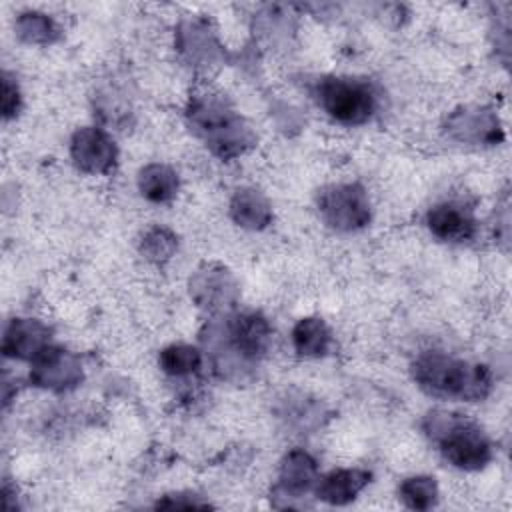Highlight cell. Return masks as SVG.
Here are the masks:
<instances>
[{"label":"cell","instance_id":"ba28073f","mask_svg":"<svg viewBox=\"0 0 512 512\" xmlns=\"http://www.w3.org/2000/svg\"><path fill=\"white\" fill-rule=\"evenodd\" d=\"M426 226L438 240L444 242H464L476 232V218L472 208L462 202H442L428 210Z\"/></svg>","mask_w":512,"mask_h":512},{"label":"cell","instance_id":"d6986e66","mask_svg":"<svg viewBox=\"0 0 512 512\" xmlns=\"http://www.w3.org/2000/svg\"><path fill=\"white\" fill-rule=\"evenodd\" d=\"M398 494L408 508L428 510L438 502V484L432 476H410L400 484Z\"/></svg>","mask_w":512,"mask_h":512},{"label":"cell","instance_id":"3957f363","mask_svg":"<svg viewBox=\"0 0 512 512\" xmlns=\"http://www.w3.org/2000/svg\"><path fill=\"white\" fill-rule=\"evenodd\" d=\"M192 126L204 134L208 146L220 158H232L240 154L254 140L252 132L244 126L222 98L204 94L194 98L188 108Z\"/></svg>","mask_w":512,"mask_h":512},{"label":"cell","instance_id":"8fae6325","mask_svg":"<svg viewBox=\"0 0 512 512\" xmlns=\"http://www.w3.org/2000/svg\"><path fill=\"white\" fill-rule=\"evenodd\" d=\"M370 478L372 474L362 468L332 470L330 474L318 480L316 496L332 506H344L352 502L368 486Z\"/></svg>","mask_w":512,"mask_h":512},{"label":"cell","instance_id":"e0dca14e","mask_svg":"<svg viewBox=\"0 0 512 512\" xmlns=\"http://www.w3.org/2000/svg\"><path fill=\"white\" fill-rule=\"evenodd\" d=\"M16 34L28 44H50L58 38L60 30L50 16L42 12H24L16 20Z\"/></svg>","mask_w":512,"mask_h":512},{"label":"cell","instance_id":"ac0fdd59","mask_svg":"<svg viewBox=\"0 0 512 512\" xmlns=\"http://www.w3.org/2000/svg\"><path fill=\"white\" fill-rule=\"evenodd\" d=\"M160 368L170 376H186L200 368L202 354L190 344H170L158 356Z\"/></svg>","mask_w":512,"mask_h":512},{"label":"cell","instance_id":"7c38bea8","mask_svg":"<svg viewBox=\"0 0 512 512\" xmlns=\"http://www.w3.org/2000/svg\"><path fill=\"white\" fill-rule=\"evenodd\" d=\"M316 482H318L316 460L300 448L290 450L284 456L282 464H280V484H278V488L290 498H300Z\"/></svg>","mask_w":512,"mask_h":512},{"label":"cell","instance_id":"6da1fadb","mask_svg":"<svg viewBox=\"0 0 512 512\" xmlns=\"http://www.w3.org/2000/svg\"><path fill=\"white\" fill-rule=\"evenodd\" d=\"M416 384L430 396L476 402L488 396L492 374L482 364L452 358L444 352H424L412 364Z\"/></svg>","mask_w":512,"mask_h":512},{"label":"cell","instance_id":"5bb4252c","mask_svg":"<svg viewBox=\"0 0 512 512\" xmlns=\"http://www.w3.org/2000/svg\"><path fill=\"white\" fill-rule=\"evenodd\" d=\"M330 342H332L330 328L318 316L300 318L292 328L294 350L304 358H320L328 354Z\"/></svg>","mask_w":512,"mask_h":512},{"label":"cell","instance_id":"2e32d148","mask_svg":"<svg viewBox=\"0 0 512 512\" xmlns=\"http://www.w3.org/2000/svg\"><path fill=\"white\" fill-rule=\"evenodd\" d=\"M450 130L460 140H474V142H496L498 122L490 112H458L450 118Z\"/></svg>","mask_w":512,"mask_h":512},{"label":"cell","instance_id":"9a60e30c","mask_svg":"<svg viewBox=\"0 0 512 512\" xmlns=\"http://www.w3.org/2000/svg\"><path fill=\"white\" fill-rule=\"evenodd\" d=\"M138 190L150 202H170L178 192V174L166 164H148L138 174Z\"/></svg>","mask_w":512,"mask_h":512},{"label":"cell","instance_id":"ffe728a7","mask_svg":"<svg viewBox=\"0 0 512 512\" xmlns=\"http://www.w3.org/2000/svg\"><path fill=\"white\" fill-rule=\"evenodd\" d=\"M176 248H178L176 236L168 228H160V226L148 230L140 242V252L152 262L170 260Z\"/></svg>","mask_w":512,"mask_h":512},{"label":"cell","instance_id":"52a82bcc","mask_svg":"<svg viewBox=\"0 0 512 512\" xmlns=\"http://www.w3.org/2000/svg\"><path fill=\"white\" fill-rule=\"evenodd\" d=\"M80 380L82 370L78 358L62 348L50 344L32 360L30 382L34 386L62 392L74 388Z\"/></svg>","mask_w":512,"mask_h":512},{"label":"cell","instance_id":"8992f818","mask_svg":"<svg viewBox=\"0 0 512 512\" xmlns=\"http://www.w3.org/2000/svg\"><path fill=\"white\" fill-rule=\"evenodd\" d=\"M70 156L78 170L86 174H108L118 158L114 140L100 128L86 126L74 132Z\"/></svg>","mask_w":512,"mask_h":512},{"label":"cell","instance_id":"7a4b0ae2","mask_svg":"<svg viewBox=\"0 0 512 512\" xmlns=\"http://www.w3.org/2000/svg\"><path fill=\"white\" fill-rule=\"evenodd\" d=\"M424 432L438 442L444 460L460 470H480L492 460V446L482 428L460 414L434 410L424 420Z\"/></svg>","mask_w":512,"mask_h":512},{"label":"cell","instance_id":"4fadbf2b","mask_svg":"<svg viewBox=\"0 0 512 512\" xmlns=\"http://www.w3.org/2000/svg\"><path fill=\"white\" fill-rule=\"evenodd\" d=\"M230 216L242 228L262 230L272 220V208L258 190L242 188L232 196Z\"/></svg>","mask_w":512,"mask_h":512},{"label":"cell","instance_id":"277c9868","mask_svg":"<svg viewBox=\"0 0 512 512\" xmlns=\"http://www.w3.org/2000/svg\"><path fill=\"white\" fill-rule=\"evenodd\" d=\"M316 100L336 122L358 126L372 118L376 94L372 86L356 78H324L316 86Z\"/></svg>","mask_w":512,"mask_h":512},{"label":"cell","instance_id":"44dd1931","mask_svg":"<svg viewBox=\"0 0 512 512\" xmlns=\"http://www.w3.org/2000/svg\"><path fill=\"white\" fill-rule=\"evenodd\" d=\"M20 110V90L16 86V82L4 74L2 76V116L4 120H10L18 114Z\"/></svg>","mask_w":512,"mask_h":512},{"label":"cell","instance_id":"30bf717a","mask_svg":"<svg viewBox=\"0 0 512 512\" xmlns=\"http://www.w3.org/2000/svg\"><path fill=\"white\" fill-rule=\"evenodd\" d=\"M228 340L234 352H238L242 358L258 360L270 346L272 330L262 314L246 312L234 316L228 324Z\"/></svg>","mask_w":512,"mask_h":512},{"label":"cell","instance_id":"7402d4cb","mask_svg":"<svg viewBox=\"0 0 512 512\" xmlns=\"http://www.w3.org/2000/svg\"><path fill=\"white\" fill-rule=\"evenodd\" d=\"M210 504L194 494H170L156 502V508H208Z\"/></svg>","mask_w":512,"mask_h":512},{"label":"cell","instance_id":"5b68a950","mask_svg":"<svg viewBox=\"0 0 512 512\" xmlns=\"http://www.w3.org/2000/svg\"><path fill=\"white\" fill-rule=\"evenodd\" d=\"M318 210L324 222L336 230L352 232L370 222V202L360 184H334L320 192Z\"/></svg>","mask_w":512,"mask_h":512},{"label":"cell","instance_id":"9c48e42d","mask_svg":"<svg viewBox=\"0 0 512 512\" xmlns=\"http://www.w3.org/2000/svg\"><path fill=\"white\" fill-rule=\"evenodd\" d=\"M50 346V328L34 318H14L8 322L2 338V352L8 358L34 360Z\"/></svg>","mask_w":512,"mask_h":512}]
</instances>
